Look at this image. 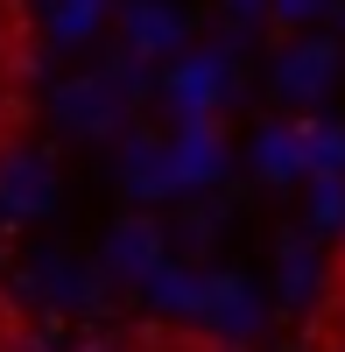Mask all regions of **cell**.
I'll use <instances>...</instances> for the list:
<instances>
[{
  "instance_id": "cell-4",
  "label": "cell",
  "mask_w": 345,
  "mask_h": 352,
  "mask_svg": "<svg viewBox=\"0 0 345 352\" xmlns=\"http://www.w3.org/2000/svg\"><path fill=\"white\" fill-rule=\"evenodd\" d=\"M64 113H71V127H113V99H106V85H71L64 92Z\"/></svg>"
},
{
  "instance_id": "cell-8",
  "label": "cell",
  "mask_w": 345,
  "mask_h": 352,
  "mask_svg": "<svg viewBox=\"0 0 345 352\" xmlns=\"http://www.w3.org/2000/svg\"><path fill=\"white\" fill-rule=\"evenodd\" d=\"M85 352H113V345H85Z\"/></svg>"
},
{
  "instance_id": "cell-3",
  "label": "cell",
  "mask_w": 345,
  "mask_h": 352,
  "mask_svg": "<svg viewBox=\"0 0 345 352\" xmlns=\"http://www.w3.org/2000/svg\"><path fill=\"white\" fill-rule=\"evenodd\" d=\"M331 64H338L331 43H303V50H289V56H282V92H289V99H318L324 85H331Z\"/></svg>"
},
{
  "instance_id": "cell-2",
  "label": "cell",
  "mask_w": 345,
  "mask_h": 352,
  "mask_svg": "<svg viewBox=\"0 0 345 352\" xmlns=\"http://www.w3.org/2000/svg\"><path fill=\"white\" fill-rule=\"evenodd\" d=\"M49 190H56V176H49V162H36V155H14L8 176H0V197H8V212H21V219L43 212Z\"/></svg>"
},
{
  "instance_id": "cell-5",
  "label": "cell",
  "mask_w": 345,
  "mask_h": 352,
  "mask_svg": "<svg viewBox=\"0 0 345 352\" xmlns=\"http://www.w3.org/2000/svg\"><path fill=\"white\" fill-rule=\"evenodd\" d=\"M127 28H134L141 50H169V36H177V14H169V8H134Z\"/></svg>"
},
{
  "instance_id": "cell-7",
  "label": "cell",
  "mask_w": 345,
  "mask_h": 352,
  "mask_svg": "<svg viewBox=\"0 0 345 352\" xmlns=\"http://www.w3.org/2000/svg\"><path fill=\"white\" fill-rule=\"evenodd\" d=\"M8 352H49V345H43L36 331H21V338H8Z\"/></svg>"
},
{
  "instance_id": "cell-1",
  "label": "cell",
  "mask_w": 345,
  "mask_h": 352,
  "mask_svg": "<svg viewBox=\"0 0 345 352\" xmlns=\"http://www.w3.org/2000/svg\"><path fill=\"white\" fill-rule=\"evenodd\" d=\"M155 254H162L155 226H148V219H120V226H113V240H106V268H113V275H148Z\"/></svg>"
},
{
  "instance_id": "cell-6",
  "label": "cell",
  "mask_w": 345,
  "mask_h": 352,
  "mask_svg": "<svg viewBox=\"0 0 345 352\" xmlns=\"http://www.w3.org/2000/svg\"><path fill=\"white\" fill-rule=\"evenodd\" d=\"M99 8H106V0H56V36H64V43H78L85 28L99 21Z\"/></svg>"
}]
</instances>
